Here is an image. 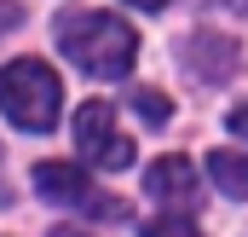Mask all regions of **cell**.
Returning <instances> with one entry per match:
<instances>
[{
	"instance_id": "1",
	"label": "cell",
	"mask_w": 248,
	"mask_h": 237,
	"mask_svg": "<svg viewBox=\"0 0 248 237\" xmlns=\"http://www.w3.org/2000/svg\"><path fill=\"white\" fill-rule=\"evenodd\" d=\"M58 47H63V58H75V69H87L98 81L127 75L133 58H139V35L116 12H69V17H58Z\"/></svg>"
},
{
	"instance_id": "2",
	"label": "cell",
	"mask_w": 248,
	"mask_h": 237,
	"mask_svg": "<svg viewBox=\"0 0 248 237\" xmlns=\"http://www.w3.org/2000/svg\"><path fill=\"white\" fill-rule=\"evenodd\" d=\"M0 110L12 116V127H23V133H46V127H58V110H63L58 69L41 64V58L0 64Z\"/></svg>"
},
{
	"instance_id": "3",
	"label": "cell",
	"mask_w": 248,
	"mask_h": 237,
	"mask_svg": "<svg viewBox=\"0 0 248 237\" xmlns=\"http://www.w3.org/2000/svg\"><path fill=\"white\" fill-rule=\"evenodd\" d=\"M35 191L46 203H58V208L93 214V220H127V203L122 197H104L75 162H35Z\"/></svg>"
},
{
	"instance_id": "4",
	"label": "cell",
	"mask_w": 248,
	"mask_h": 237,
	"mask_svg": "<svg viewBox=\"0 0 248 237\" xmlns=\"http://www.w3.org/2000/svg\"><path fill=\"white\" fill-rule=\"evenodd\" d=\"M75 145H81V156H87L93 168H110V174L133 168V139L116 127V110H110L104 99H87V104L75 110Z\"/></svg>"
},
{
	"instance_id": "5",
	"label": "cell",
	"mask_w": 248,
	"mask_h": 237,
	"mask_svg": "<svg viewBox=\"0 0 248 237\" xmlns=\"http://www.w3.org/2000/svg\"><path fill=\"white\" fill-rule=\"evenodd\" d=\"M237 41L231 35H214V29H202V35H190L185 41V69L196 81H231L237 75Z\"/></svg>"
},
{
	"instance_id": "6",
	"label": "cell",
	"mask_w": 248,
	"mask_h": 237,
	"mask_svg": "<svg viewBox=\"0 0 248 237\" xmlns=\"http://www.w3.org/2000/svg\"><path fill=\"white\" fill-rule=\"evenodd\" d=\"M144 191H150L156 203H190V197H196V168H190V156H162V162H150Z\"/></svg>"
},
{
	"instance_id": "7",
	"label": "cell",
	"mask_w": 248,
	"mask_h": 237,
	"mask_svg": "<svg viewBox=\"0 0 248 237\" xmlns=\"http://www.w3.org/2000/svg\"><path fill=\"white\" fill-rule=\"evenodd\" d=\"M208 174H214V185H219L225 197H243L248 203V156L243 151H214V156H208Z\"/></svg>"
},
{
	"instance_id": "8",
	"label": "cell",
	"mask_w": 248,
	"mask_h": 237,
	"mask_svg": "<svg viewBox=\"0 0 248 237\" xmlns=\"http://www.w3.org/2000/svg\"><path fill=\"white\" fill-rule=\"evenodd\" d=\"M144 237H202V226L190 220L185 208H168V214H156V220H144Z\"/></svg>"
},
{
	"instance_id": "9",
	"label": "cell",
	"mask_w": 248,
	"mask_h": 237,
	"mask_svg": "<svg viewBox=\"0 0 248 237\" xmlns=\"http://www.w3.org/2000/svg\"><path fill=\"white\" fill-rule=\"evenodd\" d=\"M133 110L150 121V127H168V116H173V99H168V93H156V87H133Z\"/></svg>"
},
{
	"instance_id": "10",
	"label": "cell",
	"mask_w": 248,
	"mask_h": 237,
	"mask_svg": "<svg viewBox=\"0 0 248 237\" xmlns=\"http://www.w3.org/2000/svg\"><path fill=\"white\" fill-rule=\"evenodd\" d=\"M231 133H243V139H248V104H237V110H231Z\"/></svg>"
},
{
	"instance_id": "11",
	"label": "cell",
	"mask_w": 248,
	"mask_h": 237,
	"mask_svg": "<svg viewBox=\"0 0 248 237\" xmlns=\"http://www.w3.org/2000/svg\"><path fill=\"white\" fill-rule=\"evenodd\" d=\"M12 23H17V6H12V0H0V29H12Z\"/></svg>"
},
{
	"instance_id": "12",
	"label": "cell",
	"mask_w": 248,
	"mask_h": 237,
	"mask_svg": "<svg viewBox=\"0 0 248 237\" xmlns=\"http://www.w3.org/2000/svg\"><path fill=\"white\" fill-rule=\"evenodd\" d=\"M46 237H87V232H75V226H52Z\"/></svg>"
},
{
	"instance_id": "13",
	"label": "cell",
	"mask_w": 248,
	"mask_h": 237,
	"mask_svg": "<svg viewBox=\"0 0 248 237\" xmlns=\"http://www.w3.org/2000/svg\"><path fill=\"white\" fill-rule=\"evenodd\" d=\"M127 6H144V12H156V6H168V0H127Z\"/></svg>"
}]
</instances>
